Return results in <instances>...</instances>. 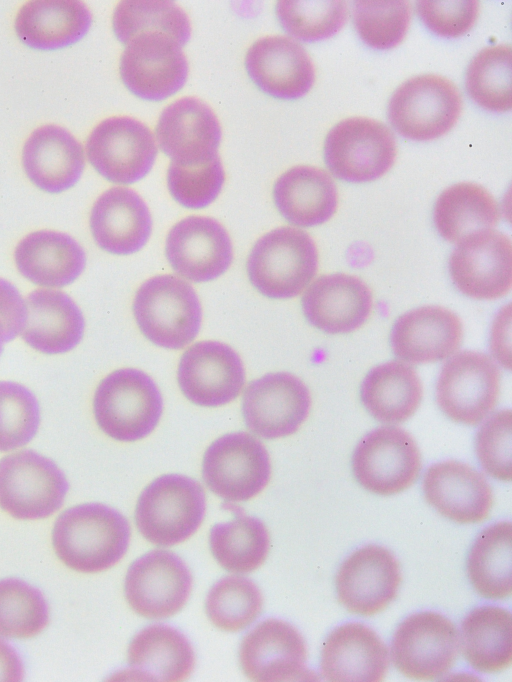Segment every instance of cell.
Wrapping results in <instances>:
<instances>
[{"instance_id": "cell-1", "label": "cell", "mask_w": 512, "mask_h": 682, "mask_svg": "<svg viewBox=\"0 0 512 682\" xmlns=\"http://www.w3.org/2000/svg\"><path fill=\"white\" fill-rule=\"evenodd\" d=\"M129 540L127 519L101 503L67 509L57 518L52 532L59 559L84 573L100 572L115 565L126 553Z\"/></svg>"}, {"instance_id": "cell-2", "label": "cell", "mask_w": 512, "mask_h": 682, "mask_svg": "<svg viewBox=\"0 0 512 682\" xmlns=\"http://www.w3.org/2000/svg\"><path fill=\"white\" fill-rule=\"evenodd\" d=\"M318 268V252L310 235L280 227L262 236L247 259L251 284L264 296L286 299L299 295Z\"/></svg>"}, {"instance_id": "cell-3", "label": "cell", "mask_w": 512, "mask_h": 682, "mask_svg": "<svg viewBox=\"0 0 512 682\" xmlns=\"http://www.w3.org/2000/svg\"><path fill=\"white\" fill-rule=\"evenodd\" d=\"M163 409L155 382L141 370L118 369L98 385L93 411L100 429L118 441H136L156 427Z\"/></svg>"}, {"instance_id": "cell-4", "label": "cell", "mask_w": 512, "mask_h": 682, "mask_svg": "<svg viewBox=\"0 0 512 682\" xmlns=\"http://www.w3.org/2000/svg\"><path fill=\"white\" fill-rule=\"evenodd\" d=\"M133 313L143 335L168 349H180L192 342L202 319L195 290L173 275L145 281L136 292Z\"/></svg>"}, {"instance_id": "cell-5", "label": "cell", "mask_w": 512, "mask_h": 682, "mask_svg": "<svg viewBox=\"0 0 512 682\" xmlns=\"http://www.w3.org/2000/svg\"><path fill=\"white\" fill-rule=\"evenodd\" d=\"M205 493L194 479L167 474L156 478L140 494L135 522L151 543L172 546L185 541L201 525Z\"/></svg>"}, {"instance_id": "cell-6", "label": "cell", "mask_w": 512, "mask_h": 682, "mask_svg": "<svg viewBox=\"0 0 512 682\" xmlns=\"http://www.w3.org/2000/svg\"><path fill=\"white\" fill-rule=\"evenodd\" d=\"M462 99L457 87L439 75H419L402 83L388 103V119L397 133L414 141L446 134L457 122Z\"/></svg>"}, {"instance_id": "cell-7", "label": "cell", "mask_w": 512, "mask_h": 682, "mask_svg": "<svg viewBox=\"0 0 512 682\" xmlns=\"http://www.w3.org/2000/svg\"><path fill=\"white\" fill-rule=\"evenodd\" d=\"M396 140L383 123L350 117L333 126L324 143V159L337 178L354 183L376 180L394 164Z\"/></svg>"}, {"instance_id": "cell-8", "label": "cell", "mask_w": 512, "mask_h": 682, "mask_svg": "<svg viewBox=\"0 0 512 682\" xmlns=\"http://www.w3.org/2000/svg\"><path fill=\"white\" fill-rule=\"evenodd\" d=\"M69 485L64 473L32 450L0 460V507L17 519H41L63 504Z\"/></svg>"}, {"instance_id": "cell-9", "label": "cell", "mask_w": 512, "mask_h": 682, "mask_svg": "<svg viewBox=\"0 0 512 682\" xmlns=\"http://www.w3.org/2000/svg\"><path fill=\"white\" fill-rule=\"evenodd\" d=\"M458 631L440 613L417 612L397 627L391 643V660L400 673L413 680H434L456 661Z\"/></svg>"}, {"instance_id": "cell-10", "label": "cell", "mask_w": 512, "mask_h": 682, "mask_svg": "<svg viewBox=\"0 0 512 682\" xmlns=\"http://www.w3.org/2000/svg\"><path fill=\"white\" fill-rule=\"evenodd\" d=\"M269 454L252 435L235 432L216 439L205 451L202 475L208 488L226 501H247L267 485Z\"/></svg>"}, {"instance_id": "cell-11", "label": "cell", "mask_w": 512, "mask_h": 682, "mask_svg": "<svg viewBox=\"0 0 512 682\" xmlns=\"http://www.w3.org/2000/svg\"><path fill=\"white\" fill-rule=\"evenodd\" d=\"M500 389V372L486 354L462 351L442 367L436 400L440 409L453 421L475 425L495 408Z\"/></svg>"}, {"instance_id": "cell-12", "label": "cell", "mask_w": 512, "mask_h": 682, "mask_svg": "<svg viewBox=\"0 0 512 682\" xmlns=\"http://www.w3.org/2000/svg\"><path fill=\"white\" fill-rule=\"evenodd\" d=\"M421 457L413 437L398 427H379L366 434L352 456L358 483L378 495H393L417 479Z\"/></svg>"}, {"instance_id": "cell-13", "label": "cell", "mask_w": 512, "mask_h": 682, "mask_svg": "<svg viewBox=\"0 0 512 682\" xmlns=\"http://www.w3.org/2000/svg\"><path fill=\"white\" fill-rule=\"evenodd\" d=\"M89 162L107 180L131 184L152 168L157 147L150 129L126 116L110 117L100 122L86 143Z\"/></svg>"}, {"instance_id": "cell-14", "label": "cell", "mask_w": 512, "mask_h": 682, "mask_svg": "<svg viewBox=\"0 0 512 682\" xmlns=\"http://www.w3.org/2000/svg\"><path fill=\"white\" fill-rule=\"evenodd\" d=\"M181 45L162 33H142L126 45L120 60L124 85L137 97L160 101L186 82L188 63Z\"/></svg>"}, {"instance_id": "cell-15", "label": "cell", "mask_w": 512, "mask_h": 682, "mask_svg": "<svg viewBox=\"0 0 512 682\" xmlns=\"http://www.w3.org/2000/svg\"><path fill=\"white\" fill-rule=\"evenodd\" d=\"M449 272L457 289L468 297L481 300L503 297L512 283L509 237L492 229L466 237L450 256Z\"/></svg>"}, {"instance_id": "cell-16", "label": "cell", "mask_w": 512, "mask_h": 682, "mask_svg": "<svg viewBox=\"0 0 512 682\" xmlns=\"http://www.w3.org/2000/svg\"><path fill=\"white\" fill-rule=\"evenodd\" d=\"M191 573L176 554L153 550L135 560L125 578V596L131 608L149 619L177 613L188 600Z\"/></svg>"}, {"instance_id": "cell-17", "label": "cell", "mask_w": 512, "mask_h": 682, "mask_svg": "<svg viewBox=\"0 0 512 682\" xmlns=\"http://www.w3.org/2000/svg\"><path fill=\"white\" fill-rule=\"evenodd\" d=\"M311 406L307 386L287 372L269 373L252 381L243 395L246 426L256 435L276 439L295 433Z\"/></svg>"}, {"instance_id": "cell-18", "label": "cell", "mask_w": 512, "mask_h": 682, "mask_svg": "<svg viewBox=\"0 0 512 682\" xmlns=\"http://www.w3.org/2000/svg\"><path fill=\"white\" fill-rule=\"evenodd\" d=\"M239 661L253 681L315 680L306 666L307 647L300 632L279 619H266L243 638Z\"/></svg>"}, {"instance_id": "cell-19", "label": "cell", "mask_w": 512, "mask_h": 682, "mask_svg": "<svg viewBox=\"0 0 512 682\" xmlns=\"http://www.w3.org/2000/svg\"><path fill=\"white\" fill-rule=\"evenodd\" d=\"M401 582L400 565L386 548L367 545L354 551L336 575L339 602L351 613L371 616L396 597Z\"/></svg>"}, {"instance_id": "cell-20", "label": "cell", "mask_w": 512, "mask_h": 682, "mask_svg": "<svg viewBox=\"0 0 512 682\" xmlns=\"http://www.w3.org/2000/svg\"><path fill=\"white\" fill-rule=\"evenodd\" d=\"M244 382L242 360L227 344L201 341L188 348L180 359V389L196 405H225L239 395Z\"/></svg>"}, {"instance_id": "cell-21", "label": "cell", "mask_w": 512, "mask_h": 682, "mask_svg": "<svg viewBox=\"0 0 512 682\" xmlns=\"http://www.w3.org/2000/svg\"><path fill=\"white\" fill-rule=\"evenodd\" d=\"M165 253L172 268L193 282L216 279L233 259L225 228L204 216H189L176 223L167 235Z\"/></svg>"}, {"instance_id": "cell-22", "label": "cell", "mask_w": 512, "mask_h": 682, "mask_svg": "<svg viewBox=\"0 0 512 682\" xmlns=\"http://www.w3.org/2000/svg\"><path fill=\"white\" fill-rule=\"evenodd\" d=\"M156 137L172 162L198 165L218 157L221 128L207 104L195 97H184L162 111Z\"/></svg>"}, {"instance_id": "cell-23", "label": "cell", "mask_w": 512, "mask_h": 682, "mask_svg": "<svg viewBox=\"0 0 512 682\" xmlns=\"http://www.w3.org/2000/svg\"><path fill=\"white\" fill-rule=\"evenodd\" d=\"M245 67L257 87L274 98H301L315 81L307 51L285 36H268L254 42L247 51Z\"/></svg>"}, {"instance_id": "cell-24", "label": "cell", "mask_w": 512, "mask_h": 682, "mask_svg": "<svg viewBox=\"0 0 512 682\" xmlns=\"http://www.w3.org/2000/svg\"><path fill=\"white\" fill-rule=\"evenodd\" d=\"M389 666L388 649L370 627L349 622L336 627L326 638L320 668L330 682H379Z\"/></svg>"}, {"instance_id": "cell-25", "label": "cell", "mask_w": 512, "mask_h": 682, "mask_svg": "<svg viewBox=\"0 0 512 682\" xmlns=\"http://www.w3.org/2000/svg\"><path fill=\"white\" fill-rule=\"evenodd\" d=\"M369 287L358 277L344 273L316 279L302 297V310L314 327L343 334L361 327L372 310Z\"/></svg>"}, {"instance_id": "cell-26", "label": "cell", "mask_w": 512, "mask_h": 682, "mask_svg": "<svg viewBox=\"0 0 512 682\" xmlns=\"http://www.w3.org/2000/svg\"><path fill=\"white\" fill-rule=\"evenodd\" d=\"M422 487L426 501L457 523L481 522L490 513L491 487L480 472L465 463L449 460L433 464Z\"/></svg>"}, {"instance_id": "cell-27", "label": "cell", "mask_w": 512, "mask_h": 682, "mask_svg": "<svg viewBox=\"0 0 512 682\" xmlns=\"http://www.w3.org/2000/svg\"><path fill=\"white\" fill-rule=\"evenodd\" d=\"M462 336V323L454 312L441 306H422L396 320L390 343L399 359L423 364L451 356L459 348Z\"/></svg>"}, {"instance_id": "cell-28", "label": "cell", "mask_w": 512, "mask_h": 682, "mask_svg": "<svg viewBox=\"0 0 512 682\" xmlns=\"http://www.w3.org/2000/svg\"><path fill=\"white\" fill-rule=\"evenodd\" d=\"M90 229L97 245L112 254L128 255L148 241L152 219L143 199L133 190L113 187L95 201Z\"/></svg>"}, {"instance_id": "cell-29", "label": "cell", "mask_w": 512, "mask_h": 682, "mask_svg": "<svg viewBox=\"0 0 512 682\" xmlns=\"http://www.w3.org/2000/svg\"><path fill=\"white\" fill-rule=\"evenodd\" d=\"M22 164L27 177L41 190L60 193L74 186L85 166L81 144L66 129L49 124L26 140Z\"/></svg>"}, {"instance_id": "cell-30", "label": "cell", "mask_w": 512, "mask_h": 682, "mask_svg": "<svg viewBox=\"0 0 512 682\" xmlns=\"http://www.w3.org/2000/svg\"><path fill=\"white\" fill-rule=\"evenodd\" d=\"M25 303L27 318L22 337L33 349L45 354H60L80 343L84 318L66 293L40 288L32 291Z\"/></svg>"}, {"instance_id": "cell-31", "label": "cell", "mask_w": 512, "mask_h": 682, "mask_svg": "<svg viewBox=\"0 0 512 682\" xmlns=\"http://www.w3.org/2000/svg\"><path fill=\"white\" fill-rule=\"evenodd\" d=\"M18 271L34 284L63 287L83 272L86 255L82 246L68 234L40 230L25 236L16 246Z\"/></svg>"}, {"instance_id": "cell-32", "label": "cell", "mask_w": 512, "mask_h": 682, "mask_svg": "<svg viewBox=\"0 0 512 682\" xmlns=\"http://www.w3.org/2000/svg\"><path fill=\"white\" fill-rule=\"evenodd\" d=\"M92 15L77 0H36L25 3L15 18V32L28 47L55 50L79 41L88 32Z\"/></svg>"}, {"instance_id": "cell-33", "label": "cell", "mask_w": 512, "mask_h": 682, "mask_svg": "<svg viewBox=\"0 0 512 682\" xmlns=\"http://www.w3.org/2000/svg\"><path fill=\"white\" fill-rule=\"evenodd\" d=\"M131 676L144 681L187 679L195 665L194 650L184 634L166 624L139 631L128 648Z\"/></svg>"}, {"instance_id": "cell-34", "label": "cell", "mask_w": 512, "mask_h": 682, "mask_svg": "<svg viewBox=\"0 0 512 682\" xmlns=\"http://www.w3.org/2000/svg\"><path fill=\"white\" fill-rule=\"evenodd\" d=\"M275 205L290 223L311 227L328 221L338 205L337 187L323 169L299 165L284 172L273 188Z\"/></svg>"}, {"instance_id": "cell-35", "label": "cell", "mask_w": 512, "mask_h": 682, "mask_svg": "<svg viewBox=\"0 0 512 682\" xmlns=\"http://www.w3.org/2000/svg\"><path fill=\"white\" fill-rule=\"evenodd\" d=\"M461 651L468 664L482 673L507 669L512 662V617L496 605L473 609L462 621Z\"/></svg>"}, {"instance_id": "cell-36", "label": "cell", "mask_w": 512, "mask_h": 682, "mask_svg": "<svg viewBox=\"0 0 512 682\" xmlns=\"http://www.w3.org/2000/svg\"><path fill=\"white\" fill-rule=\"evenodd\" d=\"M422 391L420 378L411 366L389 361L368 372L360 396L364 407L376 420L397 424L415 413Z\"/></svg>"}, {"instance_id": "cell-37", "label": "cell", "mask_w": 512, "mask_h": 682, "mask_svg": "<svg viewBox=\"0 0 512 682\" xmlns=\"http://www.w3.org/2000/svg\"><path fill=\"white\" fill-rule=\"evenodd\" d=\"M433 220L445 240L458 244L476 232L492 229L499 220V208L484 187L462 182L446 188L438 196Z\"/></svg>"}, {"instance_id": "cell-38", "label": "cell", "mask_w": 512, "mask_h": 682, "mask_svg": "<svg viewBox=\"0 0 512 682\" xmlns=\"http://www.w3.org/2000/svg\"><path fill=\"white\" fill-rule=\"evenodd\" d=\"M467 574L479 595L501 600L512 591V525L494 523L476 538L467 558Z\"/></svg>"}, {"instance_id": "cell-39", "label": "cell", "mask_w": 512, "mask_h": 682, "mask_svg": "<svg viewBox=\"0 0 512 682\" xmlns=\"http://www.w3.org/2000/svg\"><path fill=\"white\" fill-rule=\"evenodd\" d=\"M209 543L214 558L225 570L248 573L257 569L266 559L269 535L260 519L239 515L214 525Z\"/></svg>"}, {"instance_id": "cell-40", "label": "cell", "mask_w": 512, "mask_h": 682, "mask_svg": "<svg viewBox=\"0 0 512 682\" xmlns=\"http://www.w3.org/2000/svg\"><path fill=\"white\" fill-rule=\"evenodd\" d=\"M113 29L124 44L142 33H162L184 46L191 36L187 14L172 1H121L113 14Z\"/></svg>"}, {"instance_id": "cell-41", "label": "cell", "mask_w": 512, "mask_h": 682, "mask_svg": "<svg viewBox=\"0 0 512 682\" xmlns=\"http://www.w3.org/2000/svg\"><path fill=\"white\" fill-rule=\"evenodd\" d=\"M511 60V47L500 44L482 49L469 63L465 87L480 107L493 112L511 109Z\"/></svg>"}, {"instance_id": "cell-42", "label": "cell", "mask_w": 512, "mask_h": 682, "mask_svg": "<svg viewBox=\"0 0 512 682\" xmlns=\"http://www.w3.org/2000/svg\"><path fill=\"white\" fill-rule=\"evenodd\" d=\"M262 604V595L254 582L244 577L227 576L210 589L205 610L216 627L234 632L255 621Z\"/></svg>"}, {"instance_id": "cell-43", "label": "cell", "mask_w": 512, "mask_h": 682, "mask_svg": "<svg viewBox=\"0 0 512 682\" xmlns=\"http://www.w3.org/2000/svg\"><path fill=\"white\" fill-rule=\"evenodd\" d=\"M347 5L341 0H282L276 15L292 37L314 42L335 35L347 20Z\"/></svg>"}, {"instance_id": "cell-44", "label": "cell", "mask_w": 512, "mask_h": 682, "mask_svg": "<svg viewBox=\"0 0 512 682\" xmlns=\"http://www.w3.org/2000/svg\"><path fill=\"white\" fill-rule=\"evenodd\" d=\"M48 623V605L42 593L16 578L0 580V636L31 638Z\"/></svg>"}, {"instance_id": "cell-45", "label": "cell", "mask_w": 512, "mask_h": 682, "mask_svg": "<svg viewBox=\"0 0 512 682\" xmlns=\"http://www.w3.org/2000/svg\"><path fill=\"white\" fill-rule=\"evenodd\" d=\"M411 10L405 0L355 1L353 23L361 40L374 49L396 47L404 39Z\"/></svg>"}, {"instance_id": "cell-46", "label": "cell", "mask_w": 512, "mask_h": 682, "mask_svg": "<svg viewBox=\"0 0 512 682\" xmlns=\"http://www.w3.org/2000/svg\"><path fill=\"white\" fill-rule=\"evenodd\" d=\"M40 422L39 404L23 385L0 381V451L26 445Z\"/></svg>"}, {"instance_id": "cell-47", "label": "cell", "mask_w": 512, "mask_h": 682, "mask_svg": "<svg viewBox=\"0 0 512 682\" xmlns=\"http://www.w3.org/2000/svg\"><path fill=\"white\" fill-rule=\"evenodd\" d=\"M225 173L220 160L198 165L170 163L167 171V185L172 197L182 206L200 209L212 203L220 193Z\"/></svg>"}, {"instance_id": "cell-48", "label": "cell", "mask_w": 512, "mask_h": 682, "mask_svg": "<svg viewBox=\"0 0 512 682\" xmlns=\"http://www.w3.org/2000/svg\"><path fill=\"white\" fill-rule=\"evenodd\" d=\"M511 411L501 410L479 429L475 450L482 468L493 478L511 480Z\"/></svg>"}, {"instance_id": "cell-49", "label": "cell", "mask_w": 512, "mask_h": 682, "mask_svg": "<svg viewBox=\"0 0 512 682\" xmlns=\"http://www.w3.org/2000/svg\"><path fill=\"white\" fill-rule=\"evenodd\" d=\"M478 12L476 0L417 2V13L423 24L437 36L445 38L466 34L475 24Z\"/></svg>"}, {"instance_id": "cell-50", "label": "cell", "mask_w": 512, "mask_h": 682, "mask_svg": "<svg viewBox=\"0 0 512 682\" xmlns=\"http://www.w3.org/2000/svg\"><path fill=\"white\" fill-rule=\"evenodd\" d=\"M27 318L26 303L17 288L0 278V327L4 341L22 333Z\"/></svg>"}, {"instance_id": "cell-51", "label": "cell", "mask_w": 512, "mask_h": 682, "mask_svg": "<svg viewBox=\"0 0 512 682\" xmlns=\"http://www.w3.org/2000/svg\"><path fill=\"white\" fill-rule=\"evenodd\" d=\"M24 676L22 659L6 641L0 639V681L17 682Z\"/></svg>"}, {"instance_id": "cell-52", "label": "cell", "mask_w": 512, "mask_h": 682, "mask_svg": "<svg viewBox=\"0 0 512 682\" xmlns=\"http://www.w3.org/2000/svg\"><path fill=\"white\" fill-rule=\"evenodd\" d=\"M4 342H5V341H4V337H3V332H2V329H1V327H0V353H1V351H2V346H3V343H4Z\"/></svg>"}]
</instances>
